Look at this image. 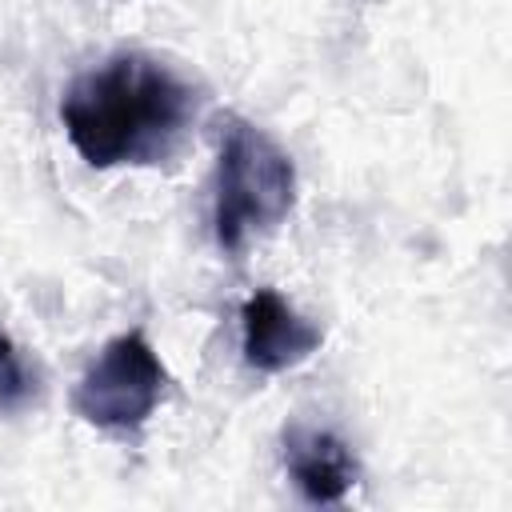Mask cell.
<instances>
[{"instance_id": "1", "label": "cell", "mask_w": 512, "mask_h": 512, "mask_svg": "<svg viewBox=\"0 0 512 512\" xmlns=\"http://www.w3.org/2000/svg\"><path fill=\"white\" fill-rule=\"evenodd\" d=\"M196 116L192 84L164 60L120 52L80 72L60 96V124L88 168L168 160Z\"/></svg>"}, {"instance_id": "2", "label": "cell", "mask_w": 512, "mask_h": 512, "mask_svg": "<svg viewBox=\"0 0 512 512\" xmlns=\"http://www.w3.org/2000/svg\"><path fill=\"white\" fill-rule=\"evenodd\" d=\"M296 204L292 156L252 120L224 116L216 184H212V236L220 252L240 256L252 240L276 232Z\"/></svg>"}, {"instance_id": "3", "label": "cell", "mask_w": 512, "mask_h": 512, "mask_svg": "<svg viewBox=\"0 0 512 512\" xmlns=\"http://www.w3.org/2000/svg\"><path fill=\"white\" fill-rule=\"evenodd\" d=\"M168 392V368L144 332L112 336L72 388V412L100 432H140Z\"/></svg>"}, {"instance_id": "4", "label": "cell", "mask_w": 512, "mask_h": 512, "mask_svg": "<svg viewBox=\"0 0 512 512\" xmlns=\"http://www.w3.org/2000/svg\"><path fill=\"white\" fill-rule=\"evenodd\" d=\"M324 344L320 324L300 316L276 288H256L240 308V352L256 372H288Z\"/></svg>"}, {"instance_id": "5", "label": "cell", "mask_w": 512, "mask_h": 512, "mask_svg": "<svg viewBox=\"0 0 512 512\" xmlns=\"http://www.w3.org/2000/svg\"><path fill=\"white\" fill-rule=\"evenodd\" d=\"M280 452H284L288 480L312 504H340L360 480L356 452L332 428L288 424L284 440H280Z\"/></svg>"}, {"instance_id": "6", "label": "cell", "mask_w": 512, "mask_h": 512, "mask_svg": "<svg viewBox=\"0 0 512 512\" xmlns=\"http://www.w3.org/2000/svg\"><path fill=\"white\" fill-rule=\"evenodd\" d=\"M32 396H36V376L20 356L16 340L0 324V412H20L32 404Z\"/></svg>"}]
</instances>
